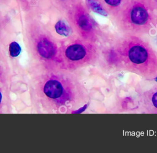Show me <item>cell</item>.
Instances as JSON below:
<instances>
[{"mask_svg": "<svg viewBox=\"0 0 157 153\" xmlns=\"http://www.w3.org/2000/svg\"><path fill=\"white\" fill-rule=\"evenodd\" d=\"M100 55L101 50L95 42L80 37L65 47L61 60L65 69L75 71L96 63Z\"/></svg>", "mask_w": 157, "mask_h": 153, "instance_id": "cell-3", "label": "cell"}, {"mask_svg": "<svg viewBox=\"0 0 157 153\" xmlns=\"http://www.w3.org/2000/svg\"><path fill=\"white\" fill-rule=\"evenodd\" d=\"M151 18L146 8L136 4L124 13L121 19V26L124 30L132 33H140L150 28Z\"/></svg>", "mask_w": 157, "mask_h": 153, "instance_id": "cell-4", "label": "cell"}, {"mask_svg": "<svg viewBox=\"0 0 157 153\" xmlns=\"http://www.w3.org/2000/svg\"><path fill=\"white\" fill-rule=\"evenodd\" d=\"M87 4L90 9L94 12H96L100 15L107 16V12L104 9V8L95 0H86Z\"/></svg>", "mask_w": 157, "mask_h": 153, "instance_id": "cell-8", "label": "cell"}, {"mask_svg": "<svg viewBox=\"0 0 157 153\" xmlns=\"http://www.w3.org/2000/svg\"><path fill=\"white\" fill-rule=\"evenodd\" d=\"M153 80H156V81H157V77H155V78H154V79H153Z\"/></svg>", "mask_w": 157, "mask_h": 153, "instance_id": "cell-12", "label": "cell"}, {"mask_svg": "<svg viewBox=\"0 0 157 153\" xmlns=\"http://www.w3.org/2000/svg\"><path fill=\"white\" fill-rule=\"evenodd\" d=\"M138 103L147 113L157 114V85L142 92L138 96Z\"/></svg>", "mask_w": 157, "mask_h": 153, "instance_id": "cell-5", "label": "cell"}, {"mask_svg": "<svg viewBox=\"0 0 157 153\" xmlns=\"http://www.w3.org/2000/svg\"><path fill=\"white\" fill-rule=\"evenodd\" d=\"M104 1L106 4H107L109 6L112 7L118 6L121 2V0H104Z\"/></svg>", "mask_w": 157, "mask_h": 153, "instance_id": "cell-10", "label": "cell"}, {"mask_svg": "<svg viewBox=\"0 0 157 153\" xmlns=\"http://www.w3.org/2000/svg\"><path fill=\"white\" fill-rule=\"evenodd\" d=\"M37 49L39 54L46 59L54 58L58 52L56 45L47 38H43L39 41Z\"/></svg>", "mask_w": 157, "mask_h": 153, "instance_id": "cell-6", "label": "cell"}, {"mask_svg": "<svg viewBox=\"0 0 157 153\" xmlns=\"http://www.w3.org/2000/svg\"><path fill=\"white\" fill-rule=\"evenodd\" d=\"M21 52V47L17 42H12L9 45V53L12 57H17Z\"/></svg>", "mask_w": 157, "mask_h": 153, "instance_id": "cell-9", "label": "cell"}, {"mask_svg": "<svg viewBox=\"0 0 157 153\" xmlns=\"http://www.w3.org/2000/svg\"><path fill=\"white\" fill-rule=\"evenodd\" d=\"M101 58L115 71L131 72L149 80L157 77V53L135 35H128L110 49L101 51Z\"/></svg>", "mask_w": 157, "mask_h": 153, "instance_id": "cell-1", "label": "cell"}, {"mask_svg": "<svg viewBox=\"0 0 157 153\" xmlns=\"http://www.w3.org/2000/svg\"><path fill=\"white\" fill-rule=\"evenodd\" d=\"M1 98H2V96H1V92H0V102H1Z\"/></svg>", "mask_w": 157, "mask_h": 153, "instance_id": "cell-11", "label": "cell"}, {"mask_svg": "<svg viewBox=\"0 0 157 153\" xmlns=\"http://www.w3.org/2000/svg\"><path fill=\"white\" fill-rule=\"evenodd\" d=\"M55 28L56 32L58 34L63 36L67 37L71 33V27L67 23H66L63 20L58 21L55 25Z\"/></svg>", "mask_w": 157, "mask_h": 153, "instance_id": "cell-7", "label": "cell"}, {"mask_svg": "<svg viewBox=\"0 0 157 153\" xmlns=\"http://www.w3.org/2000/svg\"><path fill=\"white\" fill-rule=\"evenodd\" d=\"M74 71L53 74L45 83L43 91L52 106L62 112H75L88 105L89 92Z\"/></svg>", "mask_w": 157, "mask_h": 153, "instance_id": "cell-2", "label": "cell"}]
</instances>
